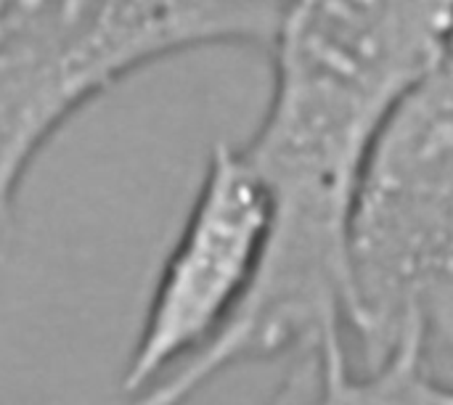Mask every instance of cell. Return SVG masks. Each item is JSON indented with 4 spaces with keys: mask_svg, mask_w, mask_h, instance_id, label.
<instances>
[{
    "mask_svg": "<svg viewBox=\"0 0 453 405\" xmlns=\"http://www.w3.org/2000/svg\"><path fill=\"white\" fill-rule=\"evenodd\" d=\"M178 53L170 0H0V268L45 146L117 82Z\"/></svg>",
    "mask_w": 453,
    "mask_h": 405,
    "instance_id": "2",
    "label": "cell"
},
{
    "mask_svg": "<svg viewBox=\"0 0 453 405\" xmlns=\"http://www.w3.org/2000/svg\"><path fill=\"white\" fill-rule=\"evenodd\" d=\"M260 405H453V385L435 379L417 350L353 369L348 348H340L295 358L287 379Z\"/></svg>",
    "mask_w": 453,
    "mask_h": 405,
    "instance_id": "4",
    "label": "cell"
},
{
    "mask_svg": "<svg viewBox=\"0 0 453 405\" xmlns=\"http://www.w3.org/2000/svg\"><path fill=\"white\" fill-rule=\"evenodd\" d=\"M350 334L366 366L453 355V53L382 125L348 233Z\"/></svg>",
    "mask_w": 453,
    "mask_h": 405,
    "instance_id": "1",
    "label": "cell"
},
{
    "mask_svg": "<svg viewBox=\"0 0 453 405\" xmlns=\"http://www.w3.org/2000/svg\"><path fill=\"white\" fill-rule=\"evenodd\" d=\"M300 3L303 0H170V8L183 53L218 45L271 53Z\"/></svg>",
    "mask_w": 453,
    "mask_h": 405,
    "instance_id": "5",
    "label": "cell"
},
{
    "mask_svg": "<svg viewBox=\"0 0 453 405\" xmlns=\"http://www.w3.org/2000/svg\"><path fill=\"white\" fill-rule=\"evenodd\" d=\"M271 228L265 180L242 146L215 143L125 361L122 403L154 390L223 337L260 279Z\"/></svg>",
    "mask_w": 453,
    "mask_h": 405,
    "instance_id": "3",
    "label": "cell"
}]
</instances>
